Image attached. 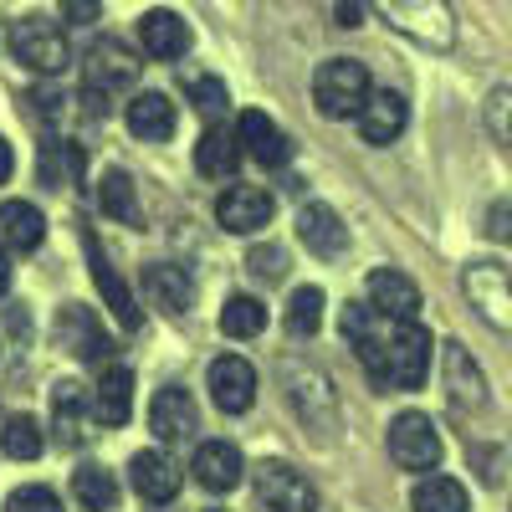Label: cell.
Instances as JSON below:
<instances>
[{
  "mask_svg": "<svg viewBox=\"0 0 512 512\" xmlns=\"http://www.w3.org/2000/svg\"><path fill=\"white\" fill-rule=\"evenodd\" d=\"M487 236L502 241V246H512V200H497L487 210Z\"/></svg>",
  "mask_w": 512,
  "mask_h": 512,
  "instance_id": "40",
  "label": "cell"
},
{
  "mask_svg": "<svg viewBox=\"0 0 512 512\" xmlns=\"http://www.w3.org/2000/svg\"><path fill=\"white\" fill-rule=\"evenodd\" d=\"M57 344L67 349V354H77V359H103V349H108V333H103V323L93 318V308H82V303H67V308H57Z\"/></svg>",
  "mask_w": 512,
  "mask_h": 512,
  "instance_id": "13",
  "label": "cell"
},
{
  "mask_svg": "<svg viewBox=\"0 0 512 512\" xmlns=\"http://www.w3.org/2000/svg\"><path fill=\"white\" fill-rule=\"evenodd\" d=\"M144 292L159 313H185L190 297H195V277L175 262H149L144 267Z\"/></svg>",
  "mask_w": 512,
  "mask_h": 512,
  "instance_id": "23",
  "label": "cell"
},
{
  "mask_svg": "<svg viewBox=\"0 0 512 512\" xmlns=\"http://www.w3.org/2000/svg\"><path fill=\"white\" fill-rule=\"evenodd\" d=\"M11 175H16V154H11V144H6V139H0V185H6Z\"/></svg>",
  "mask_w": 512,
  "mask_h": 512,
  "instance_id": "43",
  "label": "cell"
},
{
  "mask_svg": "<svg viewBox=\"0 0 512 512\" xmlns=\"http://www.w3.org/2000/svg\"><path fill=\"white\" fill-rule=\"evenodd\" d=\"M390 456L405 472H436L441 466V436H436L431 415H420V410L395 415L390 420Z\"/></svg>",
  "mask_w": 512,
  "mask_h": 512,
  "instance_id": "6",
  "label": "cell"
},
{
  "mask_svg": "<svg viewBox=\"0 0 512 512\" xmlns=\"http://www.w3.org/2000/svg\"><path fill=\"white\" fill-rule=\"evenodd\" d=\"M405 123H410V103L400 93H369V103L359 108V134L369 144H395L405 134Z\"/></svg>",
  "mask_w": 512,
  "mask_h": 512,
  "instance_id": "19",
  "label": "cell"
},
{
  "mask_svg": "<svg viewBox=\"0 0 512 512\" xmlns=\"http://www.w3.org/2000/svg\"><path fill=\"white\" fill-rule=\"evenodd\" d=\"M190 98H195V108L205 113V118H221L226 113V82L221 77H190Z\"/></svg>",
  "mask_w": 512,
  "mask_h": 512,
  "instance_id": "36",
  "label": "cell"
},
{
  "mask_svg": "<svg viewBox=\"0 0 512 512\" xmlns=\"http://www.w3.org/2000/svg\"><path fill=\"white\" fill-rule=\"evenodd\" d=\"M128 482H134V492L144 502H175L180 497V466L169 461L164 451H139L134 461H128Z\"/></svg>",
  "mask_w": 512,
  "mask_h": 512,
  "instance_id": "16",
  "label": "cell"
},
{
  "mask_svg": "<svg viewBox=\"0 0 512 512\" xmlns=\"http://www.w3.org/2000/svg\"><path fill=\"white\" fill-rule=\"evenodd\" d=\"M297 241H303L313 256H323V262H333V256L349 251V226L338 221V210L323 205V200H308L303 210H297Z\"/></svg>",
  "mask_w": 512,
  "mask_h": 512,
  "instance_id": "10",
  "label": "cell"
},
{
  "mask_svg": "<svg viewBox=\"0 0 512 512\" xmlns=\"http://www.w3.org/2000/svg\"><path fill=\"white\" fill-rule=\"evenodd\" d=\"M210 512H221V507H210Z\"/></svg>",
  "mask_w": 512,
  "mask_h": 512,
  "instance_id": "45",
  "label": "cell"
},
{
  "mask_svg": "<svg viewBox=\"0 0 512 512\" xmlns=\"http://www.w3.org/2000/svg\"><path fill=\"white\" fill-rule=\"evenodd\" d=\"M139 47L154 62H180L190 52V26L180 21V11H144L139 16Z\"/></svg>",
  "mask_w": 512,
  "mask_h": 512,
  "instance_id": "15",
  "label": "cell"
},
{
  "mask_svg": "<svg viewBox=\"0 0 512 512\" xmlns=\"http://www.w3.org/2000/svg\"><path fill=\"white\" fill-rule=\"evenodd\" d=\"M62 6V21L67 26H93L103 16V0H57Z\"/></svg>",
  "mask_w": 512,
  "mask_h": 512,
  "instance_id": "39",
  "label": "cell"
},
{
  "mask_svg": "<svg viewBox=\"0 0 512 512\" xmlns=\"http://www.w3.org/2000/svg\"><path fill=\"white\" fill-rule=\"evenodd\" d=\"M128 415H134V369L108 364L103 379H98V390H93V420L108 425V431H118Z\"/></svg>",
  "mask_w": 512,
  "mask_h": 512,
  "instance_id": "20",
  "label": "cell"
},
{
  "mask_svg": "<svg viewBox=\"0 0 512 512\" xmlns=\"http://www.w3.org/2000/svg\"><path fill=\"white\" fill-rule=\"evenodd\" d=\"M210 400H216V410L226 415H246L256 405V369L241 359V354H226L210 364Z\"/></svg>",
  "mask_w": 512,
  "mask_h": 512,
  "instance_id": "9",
  "label": "cell"
},
{
  "mask_svg": "<svg viewBox=\"0 0 512 512\" xmlns=\"http://www.w3.org/2000/svg\"><path fill=\"white\" fill-rule=\"evenodd\" d=\"M256 502H262L267 512H313L318 492H313V482L297 472V466L262 461V466H256Z\"/></svg>",
  "mask_w": 512,
  "mask_h": 512,
  "instance_id": "7",
  "label": "cell"
},
{
  "mask_svg": "<svg viewBox=\"0 0 512 512\" xmlns=\"http://www.w3.org/2000/svg\"><path fill=\"white\" fill-rule=\"evenodd\" d=\"M425 374H431V333H425L415 318L390 323V338H384V369H379L374 390H420Z\"/></svg>",
  "mask_w": 512,
  "mask_h": 512,
  "instance_id": "2",
  "label": "cell"
},
{
  "mask_svg": "<svg viewBox=\"0 0 512 512\" xmlns=\"http://www.w3.org/2000/svg\"><path fill=\"white\" fill-rule=\"evenodd\" d=\"M123 118H128V134L144 139V144H164V139H175V123H180L175 103H169L164 93H134V103L123 108Z\"/></svg>",
  "mask_w": 512,
  "mask_h": 512,
  "instance_id": "18",
  "label": "cell"
},
{
  "mask_svg": "<svg viewBox=\"0 0 512 512\" xmlns=\"http://www.w3.org/2000/svg\"><path fill=\"white\" fill-rule=\"evenodd\" d=\"M333 16H338V26H344V31H354V26L364 21V0H338Z\"/></svg>",
  "mask_w": 512,
  "mask_h": 512,
  "instance_id": "42",
  "label": "cell"
},
{
  "mask_svg": "<svg viewBox=\"0 0 512 512\" xmlns=\"http://www.w3.org/2000/svg\"><path fill=\"white\" fill-rule=\"evenodd\" d=\"M0 451H6L11 461H36L41 451H47L41 420H36V415H11V420H0Z\"/></svg>",
  "mask_w": 512,
  "mask_h": 512,
  "instance_id": "30",
  "label": "cell"
},
{
  "mask_svg": "<svg viewBox=\"0 0 512 512\" xmlns=\"http://www.w3.org/2000/svg\"><path fill=\"white\" fill-rule=\"evenodd\" d=\"M77 175H82V149L62 144V139H47V149H41V180H47L52 190H62V185H77Z\"/></svg>",
  "mask_w": 512,
  "mask_h": 512,
  "instance_id": "32",
  "label": "cell"
},
{
  "mask_svg": "<svg viewBox=\"0 0 512 512\" xmlns=\"http://www.w3.org/2000/svg\"><path fill=\"white\" fill-rule=\"evenodd\" d=\"M466 292H472V303L497 323V328H507L512 333V272H502V267H472L466 272Z\"/></svg>",
  "mask_w": 512,
  "mask_h": 512,
  "instance_id": "21",
  "label": "cell"
},
{
  "mask_svg": "<svg viewBox=\"0 0 512 512\" xmlns=\"http://www.w3.org/2000/svg\"><path fill=\"white\" fill-rule=\"evenodd\" d=\"M410 502H415V512H472V497H466V487L456 477H425Z\"/></svg>",
  "mask_w": 512,
  "mask_h": 512,
  "instance_id": "31",
  "label": "cell"
},
{
  "mask_svg": "<svg viewBox=\"0 0 512 512\" xmlns=\"http://www.w3.org/2000/svg\"><path fill=\"white\" fill-rule=\"evenodd\" d=\"M369 93H374L369 67L354 62V57H333V62H323L318 77H313V103H318V113H323V118H338V123L359 118V108L369 103Z\"/></svg>",
  "mask_w": 512,
  "mask_h": 512,
  "instance_id": "3",
  "label": "cell"
},
{
  "mask_svg": "<svg viewBox=\"0 0 512 512\" xmlns=\"http://www.w3.org/2000/svg\"><path fill=\"white\" fill-rule=\"evenodd\" d=\"M195 482L205 487V492H231L246 472H241V451L231 446V441H205L200 451H195Z\"/></svg>",
  "mask_w": 512,
  "mask_h": 512,
  "instance_id": "24",
  "label": "cell"
},
{
  "mask_svg": "<svg viewBox=\"0 0 512 512\" xmlns=\"http://www.w3.org/2000/svg\"><path fill=\"white\" fill-rule=\"evenodd\" d=\"M52 425H57L62 446H77L82 436H88V395H82V384L62 379L52 390Z\"/></svg>",
  "mask_w": 512,
  "mask_h": 512,
  "instance_id": "28",
  "label": "cell"
},
{
  "mask_svg": "<svg viewBox=\"0 0 512 512\" xmlns=\"http://www.w3.org/2000/svg\"><path fill=\"white\" fill-rule=\"evenodd\" d=\"M11 57H16L26 72H36V77L67 72L72 52H67L62 21H52V16H21V21L11 26Z\"/></svg>",
  "mask_w": 512,
  "mask_h": 512,
  "instance_id": "4",
  "label": "cell"
},
{
  "mask_svg": "<svg viewBox=\"0 0 512 512\" xmlns=\"http://www.w3.org/2000/svg\"><path fill=\"white\" fill-rule=\"evenodd\" d=\"M236 134H241V149L256 159V164H267V169H282L287 164V134L262 113V108H246L241 118H236Z\"/></svg>",
  "mask_w": 512,
  "mask_h": 512,
  "instance_id": "17",
  "label": "cell"
},
{
  "mask_svg": "<svg viewBox=\"0 0 512 512\" xmlns=\"http://www.w3.org/2000/svg\"><path fill=\"white\" fill-rule=\"evenodd\" d=\"M98 205L103 216H113L118 226H144V210H139V185L128 169H103L98 180Z\"/></svg>",
  "mask_w": 512,
  "mask_h": 512,
  "instance_id": "27",
  "label": "cell"
},
{
  "mask_svg": "<svg viewBox=\"0 0 512 512\" xmlns=\"http://www.w3.org/2000/svg\"><path fill=\"white\" fill-rule=\"evenodd\" d=\"M47 241V216L31 200H6L0 205V246L6 251H36Z\"/></svg>",
  "mask_w": 512,
  "mask_h": 512,
  "instance_id": "26",
  "label": "cell"
},
{
  "mask_svg": "<svg viewBox=\"0 0 512 512\" xmlns=\"http://www.w3.org/2000/svg\"><path fill=\"white\" fill-rule=\"evenodd\" d=\"M487 123H492V134L502 144H512V88H497L487 98Z\"/></svg>",
  "mask_w": 512,
  "mask_h": 512,
  "instance_id": "38",
  "label": "cell"
},
{
  "mask_svg": "<svg viewBox=\"0 0 512 512\" xmlns=\"http://www.w3.org/2000/svg\"><path fill=\"white\" fill-rule=\"evenodd\" d=\"M246 267L262 277V282H282V277H287V251H282V246H256V251L246 256Z\"/></svg>",
  "mask_w": 512,
  "mask_h": 512,
  "instance_id": "37",
  "label": "cell"
},
{
  "mask_svg": "<svg viewBox=\"0 0 512 512\" xmlns=\"http://www.w3.org/2000/svg\"><path fill=\"white\" fill-rule=\"evenodd\" d=\"M369 308L395 318V323H410V318H420V287L395 267H374L369 272Z\"/></svg>",
  "mask_w": 512,
  "mask_h": 512,
  "instance_id": "12",
  "label": "cell"
},
{
  "mask_svg": "<svg viewBox=\"0 0 512 512\" xmlns=\"http://www.w3.org/2000/svg\"><path fill=\"white\" fill-rule=\"evenodd\" d=\"M149 431H154L159 441H190V436L200 431V410H195V400L180 390V384H169V390L154 395V405H149Z\"/></svg>",
  "mask_w": 512,
  "mask_h": 512,
  "instance_id": "14",
  "label": "cell"
},
{
  "mask_svg": "<svg viewBox=\"0 0 512 512\" xmlns=\"http://www.w3.org/2000/svg\"><path fill=\"white\" fill-rule=\"evenodd\" d=\"M369 6L395 31L415 36L420 47H431V52H446L456 41V16H451L446 0H369Z\"/></svg>",
  "mask_w": 512,
  "mask_h": 512,
  "instance_id": "5",
  "label": "cell"
},
{
  "mask_svg": "<svg viewBox=\"0 0 512 512\" xmlns=\"http://www.w3.org/2000/svg\"><path fill=\"white\" fill-rule=\"evenodd\" d=\"M11 292V256H6V246H0V297Z\"/></svg>",
  "mask_w": 512,
  "mask_h": 512,
  "instance_id": "44",
  "label": "cell"
},
{
  "mask_svg": "<svg viewBox=\"0 0 512 512\" xmlns=\"http://www.w3.org/2000/svg\"><path fill=\"white\" fill-rule=\"evenodd\" d=\"M236 164H241V134L226 123H210L205 139L195 144V169L205 180H231Z\"/></svg>",
  "mask_w": 512,
  "mask_h": 512,
  "instance_id": "22",
  "label": "cell"
},
{
  "mask_svg": "<svg viewBox=\"0 0 512 512\" xmlns=\"http://www.w3.org/2000/svg\"><path fill=\"white\" fill-rule=\"evenodd\" d=\"M446 395H451L456 410H482L487 405V379L461 344H446Z\"/></svg>",
  "mask_w": 512,
  "mask_h": 512,
  "instance_id": "25",
  "label": "cell"
},
{
  "mask_svg": "<svg viewBox=\"0 0 512 512\" xmlns=\"http://www.w3.org/2000/svg\"><path fill=\"white\" fill-rule=\"evenodd\" d=\"M216 221H221V231H231V236H256V231L272 221V195L256 190V185H231V190L216 200Z\"/></svg>",
  "mask_w": 512,
  "mask_h": 512,
  "instance_id": "11",
  "label": "cell"
},
{
  "mask_svg": "<svg viewBox=\"0 0 512 512\" xmlns=\"http://www.w3.org/2000/svg\"><path fill=\"white\" fill-rule=\"evenodd\" d=\"M82 251H88V272H93V282H98V292H103V303L113 308V318L134 333L139 323H144V313H139V303H134V292H128V282L113 272V262H108V251H103V241L93 236V226H82Z\"/></svg>",
  "mask_w": 512,
  "mask_h": 512,
  "instance_id": "8",
  "label": "cell"
},
{
  "mask_svg": "<svg viewBox=\"0 0 512 512\" xmlns=\"http://www.w3.org/2000/svg\"><path fill=\"white\" fill-rule=\"evenodd\" d=\"M36 118H41V123H57V118H62V93H57V88H41V93H36Z\"/></svg>",
  "mask_w": 512,
  "mask_h": 512,
  "instance_id": "41",
  "label": "cell"
},
{
  "mask_svg": "<svg viewBox=\"0 0 512 512\" xmlns=\"http://www.w3.org/2000/svg\"><path fill=\"white\" fill-rule=\"evenodd\" d=\"M6 512H62V497H57L52 487L31 482V487H16V492L6 497Z\"/></svg>",
  "mask_w": 512,
  "mask_h": 512,
  "instance_id": "35",
  "label": "cell"
},
{
  "mask_svg": "<svg viewBox=\"0 0 512 512\" xmlns=\"http://www.w3.org/2000/svg\"><path fill=\"white\" fill-rule=\"evenodd\" d=\"M72 497L88 512H118V477L108 466H82V472H72Z\"/></svg>",
  "mask_w": 512,
  "mask_h": 512,
  "instance_id": "29",
  "label": "cell"
},
{
  "mask_svg": "<svg viewBox=\"0 0 512 512\" xmlns=\"http://www.w3.org/2000/svg\"><path fill=\"white\" fill-rule=\"evenodd\" d=\"M139 72H144V62H139V52L128 47V41H118V36H98L93 47H88V57H82V98L98 108L103 98L134 88Z\"/></svg>",
  "mask_w": 512,
  "mask_h": 512,
  "instance_id": "1",
  "label": "cell"
},
{
  "mask_svg": "<svg viewBox=\"0 0 512 512\" xmlns=\"http://www.w3.org/2000/svg\"><path fill=\"white\" fill-rule=\"evenodd\" d=\"M267 328V308L256 303V297H231V303L221 308V333L226 338H256Z\"/></svg>",
  "mask_w": 512,
  "mask_h": 512,
  "instance_id": "34",
  "label": "cell"
},
{
  "mask_svg": "<svg viewBox=\"0 0 512 512\" xmlns=\"http://www.w3.org/2000/svg\"><path fill=\"white\" fill-rule=\"evenodd\" d=\"M323 328V287H297L287 297V333L292 338H313Z\"/></svg>",
  "mask_w": 512,
  "mask_h": 512,
  "instance_id": "33",
  "label": "cell"
}]
</instances>
